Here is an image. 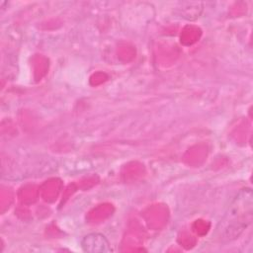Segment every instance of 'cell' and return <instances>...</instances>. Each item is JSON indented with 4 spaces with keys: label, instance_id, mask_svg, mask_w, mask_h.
I'll list each match as a JSON object with an SVG mask.
<instances>
[{
    "label": "cell",
    "instance_id": "2",
    "mask_svg": "<svg viewBox=\"0 0 253 253\" xmlns=\"http://www.w3.org/2000/svg\"><path fill=\"white\" fill-rule=\"evenodd\" d=\"M82 248L86 252H109L110 244L106 237L100 233H91L86 235L82 242Z\"/></svg>",
    "mask_w": 253,
    "mask_h": 253
},
{
    "label": "cell",
    "instance_id": "1",
    "mask_svg": "<svg viewBox=\"0 0 253 253\" xmlns=\"http://www.w3.org/2000/svg\"><path fill=\"white\" fill-rule=\"evenodd\" d=\"M251 219L252 192L250 189H243L230 205L228 212L223 219V221L229 223L226 225V231L229 230L226 239L237 237L251 222Z\"/></svg>",
    "mask_w": 253,
    "mask_h": 253
}]
</instances>
